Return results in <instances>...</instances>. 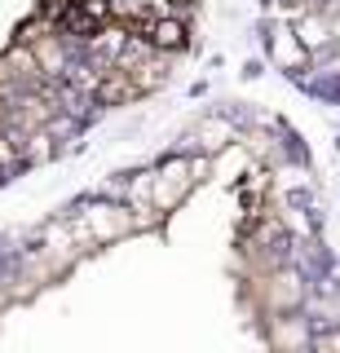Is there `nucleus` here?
I'll list each match as a JSON object with an SVG mask.
<instances>
[{"label":"nucleus","mask_w":340,"mask_h":353,"mask_svg":"<svg viewBox=\"0 0 340 353\" xmlns=\"http://www.w3.org/2000/svg\"><path fill=\"white\" fill-rule=\"evenodd\" d=\"M80 225H84V239L89 243H106V239L128 234V230L137 225V216H128L124 208H89V212L80 216Z\"/></svg>","instance_id":"f03ea898"},{"label":"nucleus","mask_w":340,"mask_h":353,"mask_svg":"<svg viewBox=\"0 0 340 353\" xmlns=\"http://www.w3.org/2000/svg\"><path fill=\"white\" fill-rule=\"evenodd\" d=\"M186 185H190V163L172 159V163H163V168L150 176L141 190L150 194V208H172V203L186 194Z\"/></svg>","instance_id":"f257e3e1"},{"label":"nucleus","mask_w":340,"mask_h":353,"mask_svg":"<svg viewBox=\"0 0 340 353\" xmlns=\"http://www.w3.org/2000/svg\"><path fill=\"white\" fill-rule=\"evenodd\" d=\"M146 40H150V49L172 53V49H181V44H186V27H181L177 18H159V22H150V27H146Z\"/></svg>","instance_id":"7ed1b4c3"}]
</instances>
